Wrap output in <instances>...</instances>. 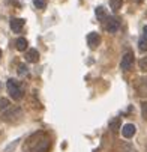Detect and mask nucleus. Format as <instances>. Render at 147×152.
Masks as SVG:
<instances>
[{"label":"nucleus","mask_w":147,"mask_h":152,"mask_svg":"<svg viewBox=\"0 0 147 152\" xmlns=\"http://www.w3.org/2000/svg\"><path fill=\"white\" fill-rule=\"evenodd\" d=\"M9 105V101L6 99V98H2L0 99V110H3V108H6Z\"/></svg>","instance_id":"nucleus-18"},{"label":"nucleus","mask_w":147,"mask_h":152,"mask_svg":"<svg viewBox=\"0 0 147 152\" xmlns=\"http://www.w3.org/2000/svg\"><path fill=\"white\" fill-rule=\"evenodd\" d=\"M18 72H20V75H26V74H27V68L24 66V65H20Z\"/></svg>","instance_id":"nucleus-19"},{"label":"nucleus","mask_w":147,"mask_h":152,"mask_svg":"<svg viewBox=\"0 0 147 152\" xmlns=\"http://www.w3.org/2000/svg\"><path fill=\"white\" fill-rule=\"evenodd\" d=\"M15 45H17L18 51H26V48H27V39L26 38H18L15 41Z\"/></svg>","instance_id":"nucleus-9"},{"label":"nucleus","mask_w":147,"mask_h":152,"mask_svg":"<svg viewBox=\"0 0 147 152\" xmlns=\"http://www.w3.org/2000/svg\"><path fill=\"white\" fill-rule=\"evenodd\" d=\"M140 68H141V69H144V71L147 69V56H146V57H143V59L140 60Z\"/></svg>","instance_id":"nucleus-17"},{"label":"nucleus","mask_w":147,"mask_h":152,"mask_svg":"<svg viewBox=\"0 0 147 152\" xmlns=\"http://www.w3.org/2000/svg\"><path fill=\"white\" fill-rule=\"evenodd\" d=\"M87 44H89V47H90L92 50L98 48L99 44H101V36H99L96 32H90V33L87 35Z\"/></svg>","instance_id":"nucleus-6"},{"label":"nucleus","mask_w":147,"mask_h":152,"mask_svg":"<svg viewBox=\"0 0 147 152\" xmlns=\"http://www.w3.org/2000/svg\"><path fill=\"white\" fill-rule=\"evenodd\" d=\"M132 63H134V54H132L131 51H128V53H125V54H123V57H122L120 68H122L123 71H128V69H131Z\"/></svg>","instance_id":"nucleus-3"},{"label":"nucleus","mask_w":147,"mask_h":152,"mask_svg":"<svg viewBox=\"0 0 147 152\" xmlns=\"http://www.w3.org/2000/svg\"><path fill=\"white\" fill-rule=\"evenodd\" d=\"M96 17H98L99 21H105V20H107L108 18V14H107V11H105V8L98 6L96 8Z\"/></svg>","instance_id":"nucleus-10"},{"label":"nucleus","mask_w":147,"mask_h":152,"mask_svg":"<svg viewBox=\"0 0 147 152\" xmlns=\"http://www.w3.org/2000/svg\"><path fill=\"white\" fill-rule=\"evenodd\" d=\"M138 94L140 95H146L147 96V77L140 80V86H138Z\"/></svg>","instance_id":"nucleus-11"},{"label":"nucleus","mask_w":147,"mask_h":152,"mask_svg":"<svg viewBox=\"0 0 147 152\" xmlns=\"http://www.w3.org/2000/svg\"><path fill=\"white\" fill-rule=\"evenodd\" d=\"M6 88H8V92H9V95L15 99V101H18V99H21L24 96V92H23V88L20 86V83L17 81V80H14V78H11V80H8V83H6Z\"/></svg>","instance_id":"nucleus-2"},{"label":"nucleus","mask_w":147,"mask_h":152,"mask_svg":"<svg viewBox=\"0 0 147 152\" xmlns=\"http://www.w3.org/2000/svg\"><path fill=\"white\" fill-rule=\"evenodd\" d=\"M143 35H144V38L147 39V26H144V29H143Z\"/></svg>","instance_id":"nucleus-20"},{"label":"nucleus","mask_w":147,"mask_h":152,"mask_svg":"<svg viewBox=\"0 0 147 152\" xmlns=\"http://www.w3.org/2000/svg\"><path fill=\"white\" fill-rule=\"evenodd\" d=\"M135 131H137V129H135V125H132V124H126V125H123V128H122V134H123L125 139L134 137Z\"/></svg>","instance_id":"nucleus-7"},{"label":"nucleus","mask_w":147,"mask_h":152,"mask_svg":"<svg viewBox=\"0 0 147 152\" xmlns=\"http://www.w3.org/2000/svg\"><path fill=\"white\" fill-rule=\"evenodd\" d=\"M26 60L30 62V63H36V62L39 60V53H38V50L30 48V50L26 53Z\"/></svg>","instance_id":"nucleus-8"},{"label":"nucleus","mask_w":147,"mask_h":152,"mask_svg":"<svg viewBox=\"0 0 147 152\" xmlns=\"http://www.w3.org/2000/svg\"><path fill=\"white\" fill-rule=\"evenodd\" d=\"M0 88H2V84H0Z\"/></svg>","instance_id":"nucleus-23"},{"label":"nucleus","mask_w":147,"mask_h":152,"mask_svg":"<svg viewBox=\"0 0 147 152\" xmlns=\"http://www.w3.org/2000/svg\"><path fill=\"white\" fill-rule=\"evenodd\" d=\"M48 149H50V140H48L47 134L39 133L29 139V151L30 152H48Z\"/></svg>","instance_id":"nucleus-1"},{"label":"nucleus","mask_w":147,"mask_h":152,"mask_svg":"<svg viewBox=\"0 0 147 152\" xmlns=\"http://www.w3.org/2000/svg\"><path fill=\"white\" fill-rule=\"evenodd\" d=\"M110 128L113 129V131H117V129L120 128V119H119V118L111 119V121H110Z\"/></svg>","instance_id":"nucleus-13"},{"label":"nucleus","mask_w":147,"mask_h":152,"mask_svg":"<svg viewBox=\"0 0 147 152\" xmlns=\"http://www.w3.org/2000/svg\"><path fill=\"white\" fill-rule=\"evenodd\" d=\"M132 2H134V3H140V2H141V0H132Z\"/></svg>","instance_id":"nucleus-21"},{"label":"nucleus","mask_w":147,"mask_h":152,"mask_svg":"<svg viewBox=\"0 0 147 152\" xmlns=\"http://www.w3.org/2000/svg\"><path fill=\"white\" fill-rule=\"evenodd\" d=\"M0 59H2V50H0Z\"/></svg>","instance_id":"nucleus-22"},{"label":"nucleus","mask_w":147,"mask_h":152,"mask_svg":"<svg viewBox=\"0 0 147 152\" xmlns=\"http://www.w3.org/2000/svg\"><path fill=\"white\" fill-rule=\"evenodd\" d=\"M122 5H123V0H110V6L114 12H117L122 8Z\"/></svg>","instance_id":"nucleus-12"},{"label":"nucleus","mask_w":147,"mask_h":152,"mask_svg":"<svg viewBox=\"0 0 147 152\" xmlns=\"http://www.w3.org/2000/svg\"><path fill=\"white\" fill-rule=\"evenodd\" d=\"M138 48H140V51H147V39L146 38H143V39H140V42H138Z\"/></svg>","instance_id":"nucleus-15"},{"label":"nucleus","mask_w":147,"mask_h":152,"mask_svg":"<svg viewBox=\"0 0 147 152\" xmlns=\"http://www.w3.org/2000/svg\"><path fill=\"white\" fill-rule=\"evenodd\" d=\"M24 24H26V20H23V18H11V29H12L14 33L23 32Z\"/></svg>","instance_id":"nucleus-5"},{"label":"nucleus","mask_w":147,"mask_h":152,"mask_svg":"<svg viewBox=\"0 0 147 152\" xmlns=\"http://www.w3.org/2000/svg\"><path fill=\"white\" fill-rule=\"evenodd\" d=\"M120 27V20L116 17H108L107 18V24H105V29H107L110 33H116Z\"/></svg>","instance_id":"nucleus-4"},{"label":"nucleus","mask_w":147,"mask_h":152,"mask_svg":"<svg viewBox=\"0 0 147 152\" xmlns=\"http://www.w3.org/2000/svg\"><path fill=\"white\" fill-rule=\"evenodd\" d=\"M141 115H143V118L147 121V101L141 104Z\"/></svg>","instance_id":"nucleus-16"},{"label":"nucleus","mask_w":147,"mask_h":152,"mask_svg":"<svg viewBox=\"0 0 147 152\" xmlns=\"http://www.w3.org/2000/svg\"><path fill=\"white\" fill-rule=\"evenodd\" d=\"M33 5L38 9H45L47 8V0H33Z\"/></svg>","instance_id":"nucleus-14"}]
</instances>
